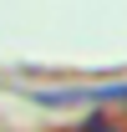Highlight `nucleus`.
I'll list each match as a JSON object with an SVG mask.
<instances>
[{
	"label": "nucleus",
	"instance_id": "nucleus-1",
	"mask_svg": "<svg viewBox=\"0 0 127 132\" xmlns=\"http://www.w3.org/2000/svg\"><path fill=\"white\" fill-rule=\"evenodd\" d=\"M46 107H66V102H127V81L122 86H92V92H41Z\"/></svg>",
	"mask_w": 127,
	"mask_h": 132
},
{
	"label": "nucleus",
	"instance_id": "nucleus-2",
	"mask_svg": "<svg viewBox=\"0 0 127 132\" xmlns=\"http://www.w3.org/2000/svg\"><path fill=\"white\" fill-rule=\"evenodd\" d=\"M81 132H122V127H112V117H107V112H92Z\"/></svg>",
	"mask_w": 127,
	"mask_h": 132
}]
</instances>
